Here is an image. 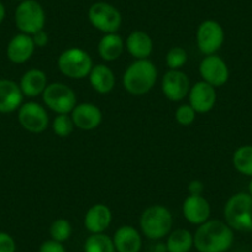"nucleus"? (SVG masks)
<instances>
[{
  "label": "nucleus",
  "mask_w": 252,
  "mask_h": 252,
  "mask_svg": "<svg viewBox=\"0 0 252 252\" xmlns=\"http://www.w3.org/2000/svg\"><path fill=\"white\" fill-rule=\"evenodd\" d=\"M234 230L221 220H208L194 234L198 252H226L234 244Z\"/></svg>",
  "instance_id": "f257e3e1"
},
{
  "label": "nucleus",
  "mask_w": 252,
  "mask_h": 252,
  "mask_svg": "<svg viewBox=\"0 0 252 252\" xmlns=\"http://www.w3.org/2000/svg\"><path fill=\"white\" fill-rule=\"evenodd\" d=\"M157 68L150 60H136L123 76V86L132 95H144L155 87Z\"/></svg>",
  "instance_id": "f03ea898"
},
{
  "label": "nucleus",
  "mask_w": 252,
  "mask_h": 252,
  "mask_svg": "<svg viewBox=\"0 0 252 252\" xmlns=\"http://www.w3.org/2000/svg\"><path fill=\"white\" fill-rule=\"evenodd\" d=\"M225 222L232 230L252 232V197L249 193H236L229 198L224 208Z\"/></svg>",
  "instance_id": "7ed1b4c3"
},
{
  "label": "nucleus",
  "mask_w": 252,
  "mask_h": 252,
  "mask_svg": "<svg viewBox=\"0 0 252 252\" xmlns=\"http://www.w3.org/2000/svg\"><path fill=\"white\" fill-rule=\"evenodd\" d=\"M172 225H173L172 213L161 204L146 208L140 218L142 234L150 240H159L166 237L171 232Z\"/></svg>",
  "instance_id": "20e7f679"
},
{
  "label": "nucleus",
  "mask_w": 252,
  "mask_h": 252,
  "mask_svg": "<svg viewBox=\"0 0 252 252\" xmlns=\"http://www.w3.org/2000/svg\"><path fill=\"white\" fill-rule=\"evenodd\" d=\"M57 66L61 73L71 79H83L93 68V60L88 52L78 47L67 48L60 55Z\"/></svg>",
  "instance_id": "39448f33"
},
{
  "label": "nucleus",
  "mask_w": 252,
  "mask_h": 252,
  "mask_svg": "<svg viewBox=\"0 0 252 252\" xmlns=\"http://www.w3.org/2000/svg\"><path fill=\"white\" fill-rule=\"evenodd\" d=\"M14 19L20 32L30 36L43 30L46 25L45 9L36 0H24L19 3Z\"/></svg>",
  "instance_id": "423d86ee"
},
{
  "label": "nucleus",
  "mask_w": 252,
  "mask_h": 252,
  "mask_svg": "<svg viewBox=\"0 0 252 252\" xmlns=\"http://www.w3.org/2000/svg\"><path fill=\"white\" fill-rule=\"evenodd\" d=\"M45 105L56 114H71L77 105V95L73 89L64 83H51L42 93Z\"/></svg>",
  "instance_id": "0eeeda50"
},
{
  "label": "nucleus",
  "mask_w": 252,
  "mask_h": 252,
  "mask_svg": "<svg viewBox=\"0 0 252 252\" xmlns=\"http://www.w3.org/2000/svg\"><path fill=\"white\" fill-rule=\"evenodd\" d=\"M88 19L96 30L104 33L118 32L123 23L120 11L105 1L94 3L88 10Z\"/></svg>",
  "instance_id": "6e6552de"
},
{
  "label": "nucleus",
  "mask_w": 252,
  "mask_h": 252,
  "mask_svg": "<svg viewBox=\"0 0 252 252\" xmlns=\"http://www.w3.org/2000/svg\"><path fill=\"white\" fill-rule=\"evenodd\" d=\"M224 41V29L218 21L205 20L198 28L197 45L203 55H215L221 48Z\"/></svg>",
  "instance_id": "1a4fd4ad"
},
{
  "label": "nucleus",
  "mask_w": 252,
  "mask_h": 252,
  "mask_svg": "<svg viewBox=\"0 0 252 252\" xmlns=\"http://www.w3.org/2000/svg\"><path fill=\"white\" fill-rule=\"evenodd\" d=\"M18 120L23 129L32 134H40L48 127L50 118L45 106L35 101L23 104L18 110Z\"/></svg>",
  "instance_id": "9d476101"
},
{
  "label": "nucleus",
  "mask_w": 252,
  "mask_h": 252,
  "mask_svg": "<svg viewBox=\"0 0 252 252\" xmlns=\"http://www.w3.org/2000/svg\"><path fill=\"white\" fill-rule=\"evenodd\" d=\"M199 73L203 81L214 88L224 86L230 77L226 62L218 55H209L203 58L199 64Z\"/></svg>",
  "instance_id": "9b49d317"
},
{
  "label": "nucleus",
  "mask_w": 252,
  "mask_h": 252,
  "mask_svg": "<svg viewBox=\"0 0 252 252\" xmlns=\"http://www.w3.org/2000/svg\"><path fill=\"white\" fill-rule=\"evenodd\" d=\"M161 88L168 100L181 101L188 96L190 82L188 76L181 69H169L162 77Z\"/></svg>",
  "instance_id": "f8f14e48"
},
{
  "label": "nucleus",
  "mask_w": 252,
  "mask_h": 252,
  "mask_svg": "<svg viewBox=\"0 0 252 252\" xmlns=\"http://www.w3.org/2000/svg\"><path fill=\"white\" fill-rule=\"evenodd\" d=\"M189 105L195 110V113H209L217 103V91L207 82H197L190 87L188 93Z\"/></svg>",
  "instance_id": "ddd939ff"
},
{
  "label": "nucleus",
  "mask_w": 252,
  "mask_h": 252,
  "mask_svg": "<svg viewBox=\"0 0 252 252\" xmlns=\"http://www.w3.org/2000/svg\"><path fill=\"white\" fill-rule=\"evenodd\" d=\"M72 120L77 129L83 131H92L96 129L103 120L101 110L92 103L77 104L71 113Z\"/></svg>",
  "instance_id": "4468645a"
},
{
  "label": "nucleus",
  "mask_w": 252,
  "mask_h": 252,
  "mask_svg": "<svg viewBox=\"0 0 252 252\" xmlns=\"http://www.w3.org/2000/svg\"><path fill=\"white\" fill-rule=\"evenodd\" d=\"M182 212L187 221L199 226L209 220L210 204L203 195H188L182 205Z\"/></svg>",
  "instance_id": "2eb2a0df"
},
{
  "label": "nucleus",
  "mask_w": 252,
  "mask_h": 252,
  "mask_svg": "<svg viewBox=\"0 0 252 252\" xmlns=\"http://www.w3.org/2000/svg\"><path fill=\"white\" fill-rule=\"evenodd\" d=\"M35 48L36 46L32 36L20 32L10 40L6 48V55L11 62L21 64V63L28 62L32 57Z\"/></svg>",
  "instance_id": "dca6fc26"
},
{
  "label": "nucleus",
  "mask_w": 252,
  "mask_h": 252,
  "mask_svg": "<svg viewBox=\"0 0 252 252\" xmlns=\"http://www.w3.org/2000/svg\"><path fill=\"white\" fill-rule=\"evenodd\" d=\"M24 94L20 86L10 79H0V113L9 114L23 105Z\"/></svg>",
  "instance_id": "f3484780"
},
{
  "label": "nucleus",
  "mask_w": 252,
  "mask_h": 252,
  "mask_svg": "<svg viewBox=\"0 0 252 252\" xmlns=\"http://www.w3.org/2000/svg\"><path fill=\"white\" fill-rule=\"evenodd\" d=\"M111 210L105 204H94L84 217V226L91 234H103L111 224Z\"/></svg>",
  "instance_id": "a211bd4d"
},
{
  "label": "nucleus",
  "mask_w": 252,
  "mask_h": 252,
  "mask_svg": "<svg viewBox=\"0 0 252 252\" xmlns=\"http://www.w3.org/2000/svg\"><path fill=\"white\" fill-rule=\"evenodd\" d=\"M116 252H140L142 239L140 232L131 225H124L115 231L113 236Z\"/></svg>",
  "instance_id": "6ab92c4d"
},
{
  "label": "nucleus",
  "mask_w": 252,
  "mask_h": 252,
  "mask_svg": "<svg viewBox=\"0 0 252 252\" xmlns=\"http://www.w3.org/2000/svg\"><path fill=\"white\" fill-rule=\"evenodd\" d=\"M19 86H20V89L24 95L29 96V98H35L37 95H42L46 87L48 86L47 76L41 69H29L28 72L23 74Z\"/></svg>",
  "instance_id": "aec40b11"
},
{
  "label": "nucleus",
  "mask_w": 252,
  "mask_h": 252,
  "mask_svg": "<svg viewBox=\"0 0 252 252\" xmlns=\"http://www.w3.org/2000/svg\"><path fill=\"white\" fill-rule=\"evenodd\" d=\"M126 50L135 60H147L154 50V42L145 31H132L126 38Z\"/></svg>",
  "instance_id": "412c9836"
},
{
  "label": "nucleus",
  "mask_w": 252,
  "mask_h": 252,
  "mask_svg": "<svg viewBox=\"0 0 252 252\" xmlns=\"http://www.w3.org/2000/svg\"><path fill=\"white\" fill-rule=\"evenodd\" d=\"M89 82L95 92L100 94L110 93L115 87V76L114 72L105 64L93 66L89 73Z\"/></svg>",
  "instance_id": "4be33fe9"
},
{
  "label": "nucleus",
  "mask_w": 252,
  "mask_h": 252,
  "mask_svg": "<svg viewBox=\"0 0 252 252\" xmlns=\"http://www.w3.org/2000/svg\"><path fill=\"white\" fill-rule=\"evenodd\" d=\"M124 48H125V42L120 35H118L116 32L104 33L101 40L99 41L98 52L104 61L113 62V61L120 58L124 52Z\"/></svg>",
  "instance_id": "5701e85b"
},
{
  "label": "nucleus",
  "mask_w": 252,
  "mask_h": 252,
  "mask_svg": "<svg viewBox=\"0 0 252 252\" xmlns=\"http://www.w3.org/2000/svg\"><path fill=\"white\" fill-rule=\"evenodd\" d=\"M194 246V235L189 230L176 229L169 232L167 239V252H189Z\"/></svg>",
  "instance_id": "b1692460"
},
{
  "label": "nucleus",
  "mask_w": 252,
  "mask_h": 252,
  "mask_svg": "<svg viewBox=\"0 0 252 252\" xmlns=\"http://www.w3.org/2000/svg\"><path fill=\"white\" fill-rule=\"evenodd\" d=\"M232 164L239 173L252 178V145L240 146L232 155Z\"/></svg>",
  "instance_id": "393cba45"
},
{
  "label": "nucleus",
  "mask_w": 252,
  "mask_h": 252,
  "mask_svg": "<svg viewBox=\"0 0 252 252\" xmlns=\"http://www.w3.org/2000/svg\"><path fill=\"white\" fill-rule=\"evenodd\" d=\"M84 252H116L113 239L108 235L92 234L84 242Z\"/></svg>",
  "instance_id": "a878e982"
},
{
  "label": "nucleus",
  "mask_w": 252,
  "mask_h": 252,
  "mask_svg": "<svg viewBox=\"0 0 252 252\" xmlns=\"http://www.w3.org/2000/svg\"><path fill=\"white\" fill-rule=\"evenodd\" d=\"M74 123L69 114H57L52 123V130L58 137H68L74 130Z\"/></svg>",
  "instance_id": "bb28decb"
},
{
  "label": "nucleus",
  "mask_w": 252,
  "mask_h": 252,
  "mask_svg": "<svg viewBox=\"0 0 252 252\" xmlns=\"http://www.w3.org/2000/svg\"><path fill=\"white\" fill-rule=\"evenodd\" d=\"M51 239L57 242H64L71 237L72 225L67 219H57L50 226Z\"/></svg>",
  "instance_id": "cd10ccee"
},
{
  "label": "nucleus",
  "mask_w": 252,
  "mask_h": 252,
  "mask_svg": "<svg viewBox=\"0 0 252 252\" xmlns=\"http://www.w3.org/2000/svg\"><path fill=\"white\" fill-rule=\"evenodd\" d=\"M188 61V53L183 47H172L166 56L169 69H181Z\"/></svg>",
  "instance_id": "c85d7f7f"
},
{
  "label": "nucleus",
  "mask_w": 252,
  "mask_h": 252,
  "mask_svg": "<svg viewBox=\"0 0 252 252\" xmlns=\"http://www.w3.org/2000/svg\"><path fill=\"white\" fill-rule=\"evenodd\" d=\"M174 116H176V120L179 125L188 126L194 123L197 113L189 104H183V105L177 108Z\"/></svg>",
  "instance_id": "c756f323"
},
{
  "label": "nucleus",
  "mask_w": 252,
  "mask_h": 252,
  "mask_svg": "<svg viewBox=\"0 0 252 252\" xmlns=\"http://www.w3.org/2000/svg\"><path fill=\"white\" fill-rule=\"evenodd\" d=\"M0 252H16V242L10 234L0 231Z\"/></svg>",
  "instance_id": "7c9ffc66"
},
{
  "label": "nucleus",
  "mask_w": 252,
  "mask_h": 252,
  "mask_svg": "<svg viewBox=\"0 0 252 252\" xmlns=\"http://www.w3.org/2000/svg\"><path fill=\"white\" fill-rule=\"evenodd\" d=\"M38 252H67L62 242H57L55 240H47V241L42 242L40 246Z\"/></svg>",
  "instance_id": "2f4dec72"
},
{
  "label": "nucleus",
  "mask_w": 252,
  "mask_h": 252,
  "mask_svg": "<svg viewBox=\"0 0 252 252\" xmlns=\"http://www.w3.org/2000/svg\"><path fill=\"white\" fill-rule=\"evenodd\" d=\"M188 192L189 195H202L204 192V183L199 179H193L188 184Z\"/></svg>",
  "instance_id": "473e14b6"
},
{
  "label": "nucleus",
  "mask_w": 252,
  "mask_h": 252,
  "mask_svg": "<svg viewBox=\"0 0 252 252\" xmlns=\"http://www.w3.org/2000/svg\"><path fill=\"white\" fill-rule=\"evenodd\" d=\"M32 40L35 42L36 47H45L48 43V35L45 30H41L32 35Z\"/></svg>",
  "instance_id": "72a5a7b5"
},
{
  "label": "nucleus",
  "mask_w": 252,
  "mask_h": 252,
  "mask_svg": "<svg viewBox=\"0 0 252 252\" xmlns=\"http://www.w3.org/2000/svg\"><path fill=\"white\" fill-rule=\"evenodd\" d=\"M5 15H6L5 5H4V4L0 1V24L4 21V19H5Z\"/></svg>",
  "instance_id": "f704fd0d"
},
{
  "label": "nucleus",
  "mask_w": 252,
  "mask_h": 252,
  "mask_svg": "<svg viewBox=\"0 0 252 252\" xmlns=\"http://www.w3.org/2000/svg\"><path fill=\"white\" fill-rule=\"evenodd\" d=\"M249 194L252 197V178H251V181H250V183H249Z\"/></svg>",
  "instance_id": "c9c22d12"
},
{
  "label": "nucleus",
  "mask_w": 252,
  "mask_h": 252,
  "mask_svg": "<svg viewBox=\"0 0 252 252\" xmlns=\"http://www.w3.org/2000/svg\"><path fill=\"white\" fill-rule=\"evenodd\" d=\"M16 1H19V3H21V1H24V0H16Z\"/></svg>",
  "instance_id": "e433bc0d"
}]
</instances>
